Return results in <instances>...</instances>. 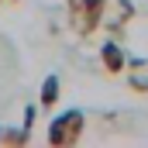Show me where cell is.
I'll list each match as a JSON object with an SVG mask.
<instances>
[{
  "mask_svg": "<svg viewBox=\"0 0 148 148\" xmlns=\"http://www.w3.org/2000/svg\"><path fill=\"white\" fill-rule=\"evenodd\" d=\"M107 3L110 0H66L69 7V24L76 28L79 38H90L107 17Z\"/></svg>",
  "mask_w": 148,
  "mask_h": 148,
  "instance_id": "obj_1",
  "label": "cell"
},
{
  "mask_svg": "<svg viewBox=\"0 0 148 148\" xmlns=\"http://www.w3.org/2000/svg\"><path fill=\"white\" fill-rule=\"evenodd\" d=\"M83 127H86V117L83 110H62L52 124H48V145L52 148H69L83 138Z\"/></svg>",
  "mask_w": 148,
  "mask_h": 148,
  "instance_id": "obj_2",
  "label": "cell"
},
{
  "mask_svg": "<svg viewBox=\"0 0 148 148\" xmlns=\"http://www.w3.org/2000/svg\"><path fill=\"white\" fill-rule=\"evenodd\" d=\"M100 62H103L107 76H121L124 69H127V55H124V48H121L114 38L103 41V48H100Z\"/></svg>",
  "mask_w": 148,
  "mask_h": 148,
  "instance_id": "obj_3",
  "label": "cell"
},
{
  "mask_svg": "<svg viewBox=\"0 0 148 148\" xmlns=\"http://www.w3.org/2000/svg\"><path fill=\"white\" fill-rule=\"evenodd\" d=\"M114 10H117V14H114V21H103V28H110L114 35H121V31H124V24L134 17V3H131V0H114Z\"/></svg>",
  "mask_w": 148,
  "mask_h": 148,
  "instance_id": "obj_4",
  "label": "cell"
},
{
  "mask_svg": "<svg viewBox=\"0 0 148 148\" xmlns=\"http://www.w3.org/2000/svg\"><path fill=\"white\" fill-rule=\"evenodd\" d=\"M59 86H62V83H59V76H45L41 93H38V103H41V107H55V103H59V97H62V93H59Z\"/></svg>",
  "mask_w": 148,
  "mask_h": 148,
  "instance_id": "obj_5",
  "label": "cell"
},
{
  "mask_svg": "<svg viewBox=\"0 0 148 148\" xmlns=\"http://www.w3.org/2000/svg\"><path fill=\"white\" fill-rule=\"evenodd\" d=\"M28 141H31V131H28V127H10V131H0V145H7V148L28 145Z\"/></svg>",
  "mask_w": 148,
  "mask_h": 148,
  "instance_id": "obj_6",
  "label": "cell"
},
{
  "mask_svg": "<svg viewBox=\"0 0 148 148\" xmlns=\"http://www.w3.org/2000/svg\"><path fill=\"white\" fill-rule=\"evenodd\" d=\"M127 86H131V93H141V97H148V76L131 73V76H127Z\"/></svg>",
  "mask_w": 148,
  "mask_h": 148,
  "instance_id": "obj_7",
  "label": "cell"
},
{
  "mask_svg": "<svg viewBox=\"0 0 148 148\" xmlns=\"http://www.w3.org/2000/svg\"><path fill=\"white\" fill-rule=\"evenodd\" d=\"M31 124H35V107H24V127L31 131Z\"/></svg>",
  "mask_w": 148,
  "mask_h": 148,
  "instance_id": "obj_8",
  "label": "cell"
},
{
  "mask_svg": "<svg viewBox=\"0 0 148 148\" xmlns=\"http://www.w3.org/2000/svg\"><path fill=\"white\" fill-rule=\"evenodd\" d=\"M141 69H148L145 59H131V73H141Z\"/></svg>",
  "mask_w": 148,
  "mask_h": 148,
  "instance_id": "obj_9",
  "label": "cell"
},
{
  "mask_svg": "<svg viewBox=\"0 0 148 148\" xmlns=\"http://www.w3.org/2000/svg\"><path fill=\"white\" fill-rule=\"evenodd\" d=\"M14 3H21V0H14Z\"/></svg>",
  "mask_w": 148,
  "mask_h": 148,
  "instance_id": "obj_10",
  "label": "cell"
},
{
  "mask_svg": "<svg viewBox=\"0 0 148 148\" xmlns=\"http://www.w3.org/2000/svg\"><path fill=\"white\" fill-rule=\"evenodd\" d=\"M0 3H3V0H0Z\"/></svg>",
  "mask_w": 148,
  "mask_h": 148,
  "instance_id": "obj_11",
  "label": "cell"
}]
</instances>
